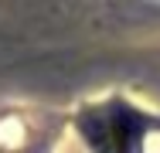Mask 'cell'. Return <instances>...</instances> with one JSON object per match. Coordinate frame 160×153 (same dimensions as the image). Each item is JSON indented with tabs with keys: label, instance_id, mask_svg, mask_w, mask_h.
<instances>
[{
	"label": "cell",
	"instance_id": "6da1fadb",
	"mask_svg": "<svg viewBox=\"0 0 160 153\" xmlns=\"http://www.w3.org/2000/svg\"><path fill=\"white\" fill-rule=\"evenodd\" d=\"M85 133H89V143L99 153H129L133 150V116L123 109H102L85 116Z\"/></svg>",
	"mask_w": 160,
	"mask_h": 153
}]
</instances>
